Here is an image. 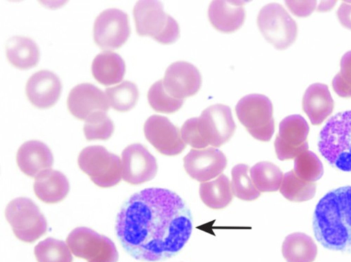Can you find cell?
I'll return each mask as SVG.
<instances>
[{
  "instance_id": "1",
  "label": "cell",
  "mask_w": 351,
  "mask_h": 262,
  "mask_svg": "<svg viewBox=\"0 0 351 262\" xmlns=\"http://www.w3.org/2000/svg\"><path fill=\"white\" fill-rule=\"evenodd\" d=\"M191 211L173 191L147 188L133 194L116 221L117 238L132 257L159 261L180 252L192 232Z\"/></svg>"
},
{
  "instance_id": "2",
  "label": "cell",
  "mask_w": 351,
  "mask_h": 262,
  "mask_svg": "<svg viewBox=\"0 0 351 262\" xmlns=\"http://www.w3.org/2000/svg\"><path fill=\"white\" fill-rule=\"evenodd\" d=\"M313 228L324 248L351 252V186L333 189L320 199L314 211Z\"/></svg>"
},
{
  "instance_id": "3",
  "label": "cell",
  "mask_w": 351,
  "mask_h": 262,
  "mask_svg": "<svg viewBox=\"0 0 351 262\" xmlns=\"http://www.w3.org/2000/svg\"><path fill=\"white\" fill-rule=\"evenodd\" d=\"M318 148L332 166L351 171V110L337 113L319 133Z\"/></svg>"
},
{
  "instance_id": "4",
  "label": "cell",
  "mask_w": 351,
  "mask_h": 262,
  "mask_svg": "<svg viewBox=\"0 0 351 262\" xmlns=\"http://www.w3.org/2000/svg\"><path fill=\"white\" fill-rule=\"evenodd\" d=\"M138 35L150 36L162 44H171L180 36L177 21L167 14L162 3L156 0H141L133 10Z\"/></svg>"
},
{
  "instance_id": "5",
  "label": "cell",
  "mask_w": 351,
  "mask_h": 262,
  "mask_svg": "<svg viewBox=\"0 0 351 262\" xmlns=\"http://www.w3.org/2000/svg\"><path fill=\"white\" fill-rule=\"evenodd\" d=\"M239 121L256 139L268 141L274 132L273 106L264 95L250 94L242 97L235 107Z\"/></svg>"
},
{
  "instance_id": "6",
  "label": "cell",
  "mask_w": 351,
  "mask_h": 262,
  "mask_svg": "<svg viewBox=\"0 0 351 262\" xmlns=\"http://www.w3.org/2000/svg\"><path fill=\"white\" fill-rule=\"evenodd\" d=\"M77 163L96 185L107 188L118 184L122 178V164L120 158L109 152L101 145H91L83 149Z\"/></svg>"
},
{
  "instance_id": "7",
  "label": "cell",
  "mask_w": 351,
  "mask_h": 262,
  "mask_svg": "<svg viewBox=\"0 0 351 262\" xmlns=\"http://www.w3.org/2000/svg\"><path fill=\"white\" fill-rule=\"evenodd\" d=\"M5 217L15 236L24 242L32 243L47 231L45 217L29 198L12 200L5 209Z\"/></svg>"
},
{
  "instance_id": "8",
  "label": "cell",
  "mask_w": 351,
  "mask_h": 262,
  "mask_svg": "<svg viewBox=\"0 0 351 262\" xmlns=\"http://www.w3.org/2000/svg\"><path fill=\"white\" fill-rule=\"evenodd\" d=\"M191 119L204 148L226 143L236 129L230 108L221 104L210 106Z\"/></svg>"
},
{
  "instance_id": "9",
  "label": "cell",
  "mask_w": 351,
  "mask_h": 262,
  "mask_svg": "<svg viewBox=\"0 0 351 262\" xmlns=\"http://www.w3.org/2000/svg\"><path fill=\"white\" fill-rule=\"evenodd\" d=\"M257 25L264 38L277 49H287L296 39L297 24L278 3L263 6L258 12Z\"/></svg>"
},
{
  "instance_id": "10",
  "label": "cell",
  "mask_w": 351,
  "mask_h": 262,
  "mask_svg": "<svg viewBox=\"0 0 351 262\" xmlns=\"http://www.w3.org/2000/svg\"><path fill=\"white\" fill-rule=\"evenodd\" d=\"M71 252L87 262H117L119 254L108 237L87 227L73 229L66 238Z\"/></svg>"
},
{
  "instance_id": "11",
  "label": "cell",
  "mask_w": 351,
  "mask_h": 262,
  "mask_svg": "<svg viewBox=\"0 0 351 262\" xmlns=\"http://www.w3.org/2000/svg\"><path fill=\"white\" fill-rule=\"evenodd\" d=\"M130 34L128 15L119 9L105 10L95 21L94 40L104 50L119 48L126 42Z\"/></svg>"
},
{
  "instance_id": "12",
  "label": "cell",
  "mask_w": 351,
  "mask_h": 262,
  "mask_svg": "<svg viewBox=\"0 0 351 262\" xmlns=\"http://www.w3.org/2000/svg\"><path fill=\"white\" fill-rule=\"evenodd\" d=\"M309 126L300 115H289L279 124V131L274 141L275 151L280 160L295 158L308 150L306 141Z\"/></svg>"
},
{
  "instance_id": "13",
  "label": "cell",
  "mask_w": 351,
  "mask_h": 262,
  "mask_svg": "<svg viewBox=\"0 0 351 262\" xmlns=\"http://www.w3.org/2000/svg\"><path fill=\"white\" fill-rule=\"evenodd\" d=\"M144 134L159 152L167 156L177 155L186 147L179 128L164 116L149 117L144 124Z\"/></svg>"
},
{
  "instance_id": "14",
  "label": "cell",
  "mask_w": 351,
  "mask_h": 262,
  "mask_svg": "<svg viewBox=\"0 0 351 262\" xmlns=\"http://www.w3.org/2000/svg\"><path fill=\"white\" fill-rule=\"evenodd\" d=\"M122 178L131 184H139L154 178L157 173L155 157L140 144L127 146L121 154Z\"/></svg>"
},
{
  "instance_id": "15",
  "label": "cell",
  "mask_w": 351,
  "mask_h": 262,
  "mask_svg": "<svg viewBox=\"0 0 351 262\" xmlns=\"http://www.w3.org/2000/svg\"><path fill=\"white\" fill-rule=\"evenodd\" d=\"M226 165L224 154L213 147L192 149L184 158V167L187 174L203 182L221 175Z\"/></svg>"
},
{
  "instance_id": "16",
  "label": "cell",
  "mask_w": 351,
  "mask_h": 262,
  "mask_svg": "<svg viewBox=\"0 0 351 262\" xmlns=\"http://www.w3.org/2000/svg\"><path fill=\"white\" fill-rule=\"evenodd\" d=\"M162 83L170 95L183 99L197 93L202 84V76L191 63L178 61L167 69Z\"/></svg>"
},
{
  "instance_id": "17",
  "label": "cell",
  "mask_w": 351,
  "mask_h": 262,
  "mask_svg": "<svg viewBox=\"0 0 351 262\" xmlns=\"http://www.w3.org/2000/svg\"><path fill=\"white\" fill-rule=\"evenodd\" d=\"M69 112L76 118L86 120L97 111L106 112L110 104L107 95L90 83H82L73 87L67 99Z\"/></svg>"
},
{
  "instance_id": "18",
  "label": "cell",
  "mask_w": 351,
  "mask_h": 262,
  "mask_svg": "<svg viewBox=\"0 0 351 262\" xmlns=\"http://www.w3.org/2000/svg\"><path fill=\"white\" fill-rule=\"evenodd\" d=\"M62 91L60 78L54 73L41 70L34 73L26 83L29 102L38 108H48L58 100Z\"/></svg>"
},
{
  "instance_id": "19",
  "label": "cell",
  "mask_w": 351,
  "mask_h": 262,
  "mask_svg": "<svg viewBox=\"0 0 351 262\" xmlns=\"http://www.w3.org/2000/svg\"><path fill=\"white\" fill-rule=\"evenodd\" d=\"M244 1H213L208 10L210 23L217 30L231 33L239 29L244 23Z\"/></svg>"
},
{
  "instance_id": "20",
  "label": "cell",
  "mask_w": 351,
  "mask_h": 262,
  "mask_svg": "<svg viewBox=\"0 0 351 262\" xmlns=\"http://www.w3.org/2000/svg\"><path fill=\"white\" fill-rule=\"evenodd\" d=\"M16 162L22 172L36 178L42 171L51 168L53 157L47 145L32 140L25 142L19 148Z\"/></svg>"
},
{
  "instance_id": "21",
  "label": "cell",
  "mask_w": 351,
  "mask_h": 262,
  "mask_svg": "<svg viewBox=\"0 0 351 262\" xmlns=\"http://www.w3.org/2000/svg\"><path fill=\"white\" fill-rule=\"evenodd\" d=\"M302 108L312 124H321L334 108V101L328 86L321 83L310 85L303 96Z\"/></svg>"
},
{
  "instance_id": "22",
  "label": "cell",
  "mask_w": 351,
  "mask_h": 262,
  "mask_svg": "<svg viewBox=\"0 0 351 262\" xmlns=\"http://www.w3.org/2000/svg\"><path fill=\"white\" fill-rule=\"evenodd\" d=\"M34 190L41 201L53 204L62 201L66 196L69 183L62 172L49 169L35 178Z\"/></svg>"
},
{
  "instance_id": "23",
  "label": "cell",
  "mask_w": 351,
  "mask_h": 262,
  "mask_svg": "<svg viewBox=\"0 0 351 262\" xmlns=\"http://www.w3.org/2000/svg\"><path fill=\"white\" fill-rule=\"evenodd\" d=\"M91 71L96 80L101 84L109 86L122 80L125 64L118 53L105 51L95 56L92 62Z\"/></svg>"
},
{
  "instance_id": "24",
  "label": "cell",
  "mask_w": 351,
  "mask_h": 262,
  "mask_svg": "<svg viewBox=\"0 0 351 262\" xmlns=\"http://www.w3.org/2000/svg\"><path fill=\"white\" fill-rule=\"evenodd\" d=\"M6 56L14 67L28 69L38 63L40 51L36 43L31 38L15 36L7 41Z\"/></svg>"
},
{
  "instance_id": "25",
  "label": "cell",
  "mask_w": 351,
  "mask_h": 262,
  "mask_svg": "<svg viewBox=\"0 0 351 262\" xmlns=\"http://www.w3.org/2000/svg\"><path fill=\"white\" fill-rule=\"evenodd\" d=\"M282 253L287 262H313L317 248L313 239L302 233H293L286 237Z\"/></svg>"
},
{
  "instance_id": "26",
  "label": "cell",
  "mask_w": 351,
  "mask_h": 262,
  "mask_svg": "<svg viewBox=\"0 0 351 262\" xmlns=\"http://www.w3.org/2000/svg\"><path fill=\"white\" fill-rule=\"evenodd\" d=\"M232 194L231 182L223 174L215 180L202 182L199 187L201 200L213 209L226 207L231 202Z\"/></svg>"
},
{
  "instance_id": "27",
  "label": "cell",
  "mask_w": 351,
  "mask_h": 262,
  "mask_svg": "<svg viewBox=\"0 0 351 262\" xmlns=\"http://www.w3.org/2000/svg\"><path fill=\"white\" fill-rule=\"evenodd\" d=\"M283 174L270 162H260L250 169V177L260 192L276 191L280 189Z\"/></svg>"
},
{
  "instance_id": "28",
  "label": "cell",
  "mask_w": 351,
  "mask_h": 262,
  "mask_svg": "<svg viewBox=\"0 0 351 262\" xmlns=\"http://www.w3.org/2000/svg\"><path fill=\"white\" fill-rule=\"evenodd\" d=\"M280 192L292 202L307 201L315 196L316 184L300 179L293 170H291L284 174Z\"/></svg>"
},
{
  "instance_id": "29",
  "label": "cell",
  "mask_w": 351,
  "mask_h": 262,
  "mask_svg": "<svg viewBox=\"0 0 351 262\" xmlns=\"http://www.w3.org/2000/svg\"><path fill=\"white\" fill-rule=\"evenodd\" d=\"M105 93L110 106L119 112H126L133 108L138 98L136 85L128 80L115 86L107 88Z\"/></svg>"
},
{
  "instance_id": "30",
  "label": "cell",
  "mask_w": 351,
  "mask_h": 262,
  "mask_svg": "<svg viewBox=\"0 0 351 262\" xmlns=\"http://www.w3.org/2000/svg\"><path fill=\"white\" fill-rule=\"evenodd\" d=\"M38 262H72L71 251L65 242L48 237L34 248Z\"/></svg>"
},
{
  "instance_id": "31",
  "label": "cell",
  "mask_w": 351,
  "mask_h": 262,
  "mask_svg": "<svg viewBox=\"0 0 351 262\" xmlns=\"http://www.w3.org/2000/svg\"><path fill=\"white\" fill-rule=\"evenodd\" d=\"M248 170L249 167L245 164H238L232 168L231 188L232 193L238 198L251 201L259 197L260 191L248 175Z\"/></svg>"
},
{
  "instance_id": "32",
  "label": "cell",
  "mask_w": 351,
  "mask_h": 262,
  "mask_svg": "<svg viewBox=\"0 0 351 262\" xmlns=\"http://www.w3.org/2000/svg\"><path fill=\"white\" fill-rule=\"evenodd\" d=\"M293 171L300 179L315 182L322 178L324 167L318 156L314 152L306 150L294 159Z\"/></svg>"
},
{
  "instance_id": "33",
  "label": "cell",
  "mask_w": 351,
  "mask_h": 262,
  "mask_svg": "<svg viewBox=\"0 0 351 262\" xmlns=\"http://www.w3.org/2000/svg\"><path fill=\"white\" fill-rule=\"evenodd\" d=\"M147 99L154 110L163 113L175 112L183 104V99H176L167 92L162 80L156 82L151 86L147 93Z\"/></svg>"
},
{
  "instance_id": "34",
  "label": "cell",
  "mask_w": 351,
  "mask_h": 262,
  "mask_svg": "<svg viewBox=\"0 0 351 262\" xmlns=\"http://www.w3.org/2000/svg\"><path fill=\"white\" fill-rule=\"evenodd\" d=\"M113 131V122L106 112H95L85 120L84 132L87 140H107Z\"/></svg>"
},
{
  "instance_id": "35",
  "label": "cell",
  "mask_w": 351,
  "mask_h": 262,
  "mask_svg": "<svg viewBox=\"0 0 351 262\" xmlns=\"http://www.w3.org/2000/svg\"><path fill=\"white\" fill-rule=\"evenodd\" d=\"M285 3L290 11L297 16L306 17L317 7V1H286Z\"/></svg>"
},
{
  "instance_id": "36",
  "label": "cell",
  "mask_w": 351,
  "mask_h": 262,
  "mask_svg": "<svg viewBox=\"0 0 351 262\" xmlns=\"http://www.w3.org/2000/svg\"><path fill=\"white\" fill-rule=\"evenodd\" d=\"M337 17L340 23L351 29V1H343L338 8Z\"/></svg>"
},
{
  "instance_id": "37",
  "label": "cell",
  "mask_w": 351,
  "mask_h": 262,
  "mask_svg": "<svg viewBox=\"0 0 351 262\" xmlns=\"http://www.w3.org/2000/svg\"><path fill=\"white\" fill-rule=\"evenodd\" d=\"M332 86L335 93L342 97H351V84L345 82L339 73L335 75L332 81Z\"/></svg>"
},
{
  "instance_id": "38",
  "label": "cell",
  "mask_w": 351,
  "mask_h": 262,
  "mask_svg": "<svg viewBox=\"0 0 351 262\" xmlns=\"http://www.w3.org/2000/svg\"><path fill=\"white\" fill-rule=\"evenodd\" d=\"M339 74L345 82L351 84V51L346 52L342 56Z\"/></svg>"
},
{
  "instance_id": "39",
  "label": "cell",
  "mask_w": 351,
  "mask_h": 262,
  "mask_svg": "<svg viewBox=\"0 0 351 262\" xmlns=\"http://www.w3.org/2000/svg\"><path fill=\"white\" fill-rule=\"evenodd\" d=\"M337 3L336 1H320L319 5L317 8L319 12H326L333 8L335 4Z\"/></svg>"
}]
</instances>
